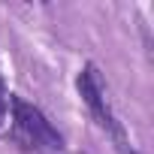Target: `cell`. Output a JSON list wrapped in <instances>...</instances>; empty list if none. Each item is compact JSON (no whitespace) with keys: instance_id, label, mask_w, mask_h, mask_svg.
I'll return each instance as SVG.
<instances>
[{"instance_id":"cell-1","label":"cell","mask_w":154,"mask_h":154,"mask_svg":"<svg viewBox=\"0 0 154 154\" xmlns=\"http://www.w3.org/2000/svg\"><path fill=\"white\" fill-rule=\"evenodd\" d=\"M12 115H15L18 130H21V133H24L33 145L48 148V151H60V148H63L60 133L51 127V121H48V118H45L36 106H30V103H24V100L12 97Z\"/></svg>"},{"instance_id":"cell-2","label":"cell","mask_w":154,"mask_h":154,"mask_svg":"<svg viewBox=\"0 0 154 154\" xmlns=\"http://www.w3.org/2000/svg\"><path fill=\"white\" fill-rule=\"evenodd\" d=\"M79 91H82V97H85L88 109L94 112L97 124H100V127H106V130H112V133L118 136V142L124 145L121 127L115 124V115H112L109 100H106V85H103V79H100V72H97V66H94V63H88V66H85V72L79 75Z\"/></svg>"},{"instance_id":"cell-4","label":"cell","mask_w":154,"mask_h":154,"mask_svg":"<svg viewBox=\"0 0 154 154\" xmlns=\"http://www.w3.org/2000/svg\"><path fill=\"white\" fill-rule=\"evenodd\" d=\"M0 97H3V79H0Z\"/></svg>"},{"instance_id":"cell-3","label":"cell","mask_w":154,"mask_h":154,"mask_svg":"<svg viewBox=\"0 0 154 154\" xmlns=\"http://www.w3.org/2000/svg\"><path fill=\"white\" fill-rule=\"evenodd\" d=\"M3 109H6V100L0 97V121H3Z\"/></svg>"}]
</instances>
